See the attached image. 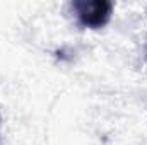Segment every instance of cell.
Listing matches in <instances>:
<instances>
[{"instance_id": "6da1fadb", "label": "cell", "mask_w": 147, "mask_h": 145, "mask_svg": "<svg viewBox=\"0 0 147 145\" xmlns=\"http://www.w3.org/2000/svg\"><path fill=\"white\" fill-rule=\"evenodd\" d=\"M80 21L86 26H101L106 22L110 15L111 5L106 2H82L77 5Z\"/></svg>"}]
</instances>
